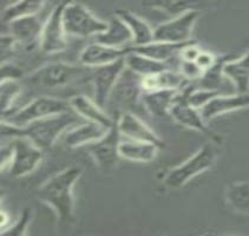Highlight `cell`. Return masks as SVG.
I'll return each mask as SVG.
<instances>
[{"instance_id":"cell-1","label":"cell","mask_w":249,"mask_h":236,"mask_svg":"<svg viewBox=\"0 0 249 236\" xmlns=\"http://www.w3.org/2000/svg\"><path fill=\"white\" fill-rule=\"evenodd\" d=\"M82 168L71 165L46 180L38 188L37 196L39 201L52 208L57 216L58 226L70 224L74 218L73 189L79 177Z\"/></svg>"},{"instance_id":"cell-2","label":"cell","mask_w":249,"mask_h":236,"mask_svg":"<svg viewBox=\"0 0 249 236\" xmlns=\"http://www.w3.org/2000/svg\"><path fill=\"white\" fill-rule=\"evenodd\" d=\"M76 115L74 111H69L32 122L25 127H15L6 122H1V136L8 138H27L43 151H46L56 143L60 136L71 129L73 123L78 122Z\"/></svg>"},{"instance_id":"cell-3","label":"cell","mask_w":249,"mask_h":236,"mask_svg":"<svg viewBox=\"0 0 249 236\" xmlns=\"http://www.w3.org/2000/svg\"><path fill=\"white\" fill-rule=\"evenodd\" d=\"M95 68L83 64L54 62L41 65L27 76V82L41 89H59L92 79Z\"/></svg>"},{"instance_id":"cell-4","label":"cell","mask_w":249,"mask_h":236,"mask_svg":"<svg viewBox=\"0 0 249 236\" xmlns=\"http://www.w3.org/2000/svg\"><path fill=\"white\" fill-rule=\"evenodd\" d=\"M218 157L217 145L207 143L202 145L193 156L185 160L181 164L174 166L165 174L163 183L169 189L177 190L183 188L194 177L209 170L214 166Z\"/></svg>"},{"instance_id":"cell-5","label":"cell","mask_w":249,"mask_h":236,"mask_svg":"<svg viewBox=\"0 0 249 236\" xmlns=\"http://www.w3.org/2000/svg\"><path fill=\"white\" fill-rule=\"evenodd\" d=\"M73 111L69 101L51 96H39L18 110L2 116L1 122L15 127H25L32 122Z\"/></svg>"},{"instance_id":"cell-6","label":"cell","mask_w":249,"mask_h":236,"mask_svg":"<svg viewBox=\"0 0 249 236\" xmlns=\"http://www.w3.org/2000/svg\"><path fill=\"white\" fill-rule=\"evenodd\" d=\"M63 24L68 36L88 38L105 32L109 21L99 19L82 2L66 1L63 10Z\"/></svg>"},{"instance_id":"cell-7","label":"cell","mask_w":249,"mask_h":236,"mask_svg":"<svg viewBox=\"0 0 249 236\" xmlns=\"http://www.w3.org/2000/svg\"><path fill=\"white\" fill-rule=\"evenodd\" d=\"M187 91L188 88L181 89V92H179L178 97H177L170 110V116L179 126L188 127L190 130H195V131L206 136L210 143L215 144L217 146L221 145L223 143L222 136L218 135L213 129H210L207 122L202 117L201 111L193 108L188 103Z\"/></svg>"},{"instance_id":"cell-8","label":"cell","mask_w":249,"mask_h":236,"mask_svg":"<svg viewBox=\"0 0 249 236\" xmlns=\"http://www.w3.org/2000/svg\"><path fill=\"white\" fill-rule=\"evenodd\" d=\"M10 146L11 158L8 171L13 177H23L33 173L43 160V150L27 138H12Z\"/></svg>"},{"instance_id":"cell-9","label":"cell","mask_w":249,"mask_h":236,"mask_svg":"<svg viewBox=\"0 0 249 236\" xmlns=\"http://www.w3.org/2000/svg\"><path fill=\"white\" fill-rule=\"evenodd\" d=\"M198 17L200 10L194 8L184 12L183 15L174 17L170 20L157 25L154 29V41L183 44L193 40L192 33Z\"/></svg>"},{"instance_id":"cell-10","label":"cell","mask_w":249,"mask_h":236,"mask_svg":"<svg viewBox=\"0 0 249 236\" xmlns=\"http://www.w3.org/2000/svg\"><path fill=\"white\" fill-rule=\"evenodd\" d=\"M121 143V132L115 126L101 140L89 144L85 148L99 171L103 174H111L120 161Z\"/></svg>"},{"instance_id":"cell-11","label":"cell","mask_w":249,"mask_h":236,"mask_svg":"<svg viewBox=\"0 0 249 236\" xmlns=\"http://www.w3.org/2000/svg\"><path fill=\"white\" fill-rule=\"evenodd\" d=\"M65 2H59L44 21L39 49L45 54H56L68 47L66 32L63 24V10Z\"/></svg>"},{"instance_id":"cell-12","label":"cell","mask_w":249,"mask_h":236,"mask_svg":"<svg viewBox=\"0 0 249 236\" xmlns=\"http://www.w3.org/2000/svg\"><path fill=\"white\" fill-rule=\"evenodd\" d=\"M125 70V57L109 65L95 68L91 82L93 85V98H95L93 101L99 107L104 108L105 104L109 102L113 89Z\"/></svg>"},{"instance_id":"cell-13","label":"cell","mask_w":249,"mask_h":236,"mask_svg":"<svg viewBox=\"0 0 249 236\" xmlns=\"http://www.w3.org/2000/svg\"><path fill=\"white\" fill-rule=\"evenodd\" d=\"M116 127H117L121 135L125 136L129 140L149 142V143L156 144L161 149L164 148V143L157 136L156 132L131 111L121 112V115L116 119Z\"/></svg>"},{"instance_id":"cell-14","label":"cell","mask_w":249,"mask_h":236,"mask_svg":"<svg viewBox=\"0 0 249 236\" xmlns=\"http://www.w3.org/2000/svg\"><path fill=\"white\" fill-rule=\"evenodd\" d=\"M6 27L8 29L7 33H10L17 43L23 45L25 49L33 50L35 46L40 45L44 21L39 15L24 17L6 25Z\"/></svg>"},{"instance_id":"cell-15","label":"cell","mask_w":249,"mask_h":236,"mask_svg":"<svg viewBox=\"0 0 249 236\" xmlns=\"http://www.w3.org/2000/svg\"><path fill=\"white\" fill-rule=\"evenodd\" d=\"M246 108H249V92L218 94L214 99H212L206 107L202 108L200 111L204 121L209 122L212 119L218 117V116L233 112V111L246 109Z\"/></svg>"},{"instance_id":"cell-16","label":"cell","mask_w":249,"mask_h":236,"mask_svg":"<svg viewBox=\"0 0 249 236\" xmlns=\"http://www.w3.org/2000/svg\"><path fill=\"white\" fill-rule=\"evenodd\" d=\"M128 52L129 47L116 49V47L105 46L93 41L84 47L79 60H81V64L89 68H101V66L117 62L121 58L125 57Z\"/></svg>"},{"instance_id":"cell-17","label":"cell","mask_w":249,"mask_h":236,"mask_svg":"<svg viewBox=\"0 0 249 236\" xmlns=\"http://www.w3.org/2000/svg\"><path fill=\"white\" fill-rule=\"evenodd\" d=\"M69 103L77 115L82 116L83 118L87 119L88 122H93V123L101 124L102 127L107 129H112L116 126V121L110 117L103 110V108L99 107L95 101L89 98L85 94H76L69 99Z\"/></svg>"},{"instance_id":"cell-18","label":"cell","mask_w":249,"mask_h":236,"mask_svg":"<svg viewBox=\"0 0 249 236\" xmlns=\"http://www.w3.org/2000/svg\"><path fill=\"white\" fill-rule=\"evenodd\" d=\"M179 92L181 90H175V89L143 91L141 102L151 116L156 118H164L170 116V110Z\"/></svg>"},{"instance_id":"cell-19","label":"cell","mask_w":249,"mask_h":236,"mask_svg":"<svg viewBox=\"0 0 249 236\" xmlns=\"http://www.w3.org/2000/svg\"><path fill=\"white\" fill-rule=\"evenodd\" d=\"M115 96L116 101L121 102L124 107H131L137 102H141L143 94L142 78L126 69L118 79L113 89L111 96Z\"/></svg>"},{"instance_id":"cell-20","label":"cell","mask_w":249,"mask_h":236,"mask_svg":"<svg viewBox=\"0 0 249 236\" xmlns=\"http://www.w3.org/2000/svg\"><path fill=\"white\" fill-rule=\"evenodd\" d=\"M109 131V129L93 122H85L79 126L71 127L65 132L64 143L69 148L87 146L93 142L101 140Z\"/></svg>"},{"instance_id":"cell-21","label":"cell","mask_w":249,"mask_h":236,"mask_svg":"<svg viewBox=\"0 0 249 236\" xmlns=\"http://www.w3.org/2000/svg\"><path fill=\"white\" fill-rule=\"evenodd\" d=\"M195 40H190L188 43L183 44H171V43H163V41H153L148 45L143 46H130L129 49L131 51L136 52L138 54H142L144 57L151 58V59L157 60L161 63H167L168 60L173 58L179 57L181 52L188 45L194 43Z\"/></svg>"},{"instance_id":"cell-22","label":"cell","mask_w":249,"mask_h":236,"mask_svg":"<svg viewBox=\"0 0 249 236\" xmlns=\"http://www.w3.org/2000/svg\"><path fill=\"white\" fill-rule=\"evenodd\" d=\"M113 15L122 19L130 29L132 37H134V41H132L134 45L132 46L148 45L155 40L153 27L146 23L144 19L138 17L136 13L131 12L126 8H121V10L116 11Z\"/></svg>"},{"instance_id":"cell-23","label":"cell","mask_w":249,"mask_h":236,"mask_svg":"<svg viewBox=\"0 0 249 236\" xmlns=\"http://www.w3.org/2000/svg\"><path fill=\"white\" fill-rule=\"evenodd\" d=\"M95 41L105 46L123 49V47H129L125 45L130 41H134V37L126 24L117 16L113 15L109 20L107 31L95 37Z\"/></svg>"},{"instance_id":"cell-24","label":"cell","mask_w":249,"mask_h":236,"mask_svg":"<svg viewBox=\"0 0 249 236\" xmlns=\"http://www.w3.org/2000/svg\"><path fill=\"white\" fill-rule=\"evenodd\" d=\"M160 150L161 148L154 143L129 140L121 143L120 155L131 162L150 163L157 157Z\"/></svg>"},{"instance_id":"cell-25","label":"cell","mask_w":249,"mask_h":236,"mask_svg":"<svg viewBox=\"0 0 249 236\" xmlns=\"http://www.w3.org/2000/svg\"><path fill=\"white\" fill-rule=\"evenodd\" d=\"M223 76L234 84L237 93L249 92V51L241 58L227 60L222 69Z\"/></svg>"},{"instance_id":"cell-26","label":"cell","mask_w":249,"mask_h":236,"mask_svg":"<svg viewBox=\"0 0 249 236\" xmlns=\"http://www.w3.org/2000/svg\"><path fill=\"white\" fill-rule=\"evenodd\" d=\"M125 64L126 69L136 73L141 78L155 76V74L162 73V72L169 70L167 63L157 62L151 58L138 54L130 49L128 54L125 55Z\"/></svg>"},{"instance_id":"cell-27","label":"cell","mask_w":249,"mask_h":236,"mask_svg":"<svg viewBox=\"0 0 249 236\" xmlns=\"http://www.w3.org/2000/svg\"><path fill=\"white\" fill-rule=\"evenodd\" d=\"M45 6L44 1H31V0H21L10 4L1 11V24L8 25L12 21L33 15H39V12Z\"/></svg>"},{"instance_id":"cell-28","label":"cell","mask_w":249,"mask_h":236,"mask_svg":"<svg viewBox=\"0 0 249 236\" xmlns=\"http://www.w3.org/2000/svg\"><path fill=\"white\" fill-rule=\"evenodd\" d=\"M226 201L234 212L249 215V182H233L226 188Z\"/></svg>"},{"instance_id":"cell-29","label":"cell","mask_w":249,"mask_h":236,"mask_svg":"<svg viewBox=\"0 0 249 236\" xmlns=\"http://www.w3.org/2000/svg\"><path fill=\"white\" fill-rule=\"evenodd\" d=\"M21 92V87L18 80H7L0 83V108L1 117L13 110L12 105L17 97Z\"/></svg>"},{"instance_id":"cell-30","label":"cell","mask_w":249,"mask_h":236,"mask_svg":"<svg viewBox=\"0 0 249 236\" xmlns=\"http://www.w3.org/2000/svg\"><path fill=\"white\" fill-rule=\"evenodd\" d=\"M144 5L149 7L157 8V10L167 12L174 17L181 16L187 11L197 8L196 7V2L190 1H151L145 2Z\"/></svg>"},{"instance_id":"cell-31","label":"cell","mask_w":249,"mask_h":236,"mask_svg":"<svg viewBox=\"0 0 249 236\" xmlns=\"http://www.w3.org/2000/svg\"><path fill=\"white\" fill-rule=\"evenodd\" d=\"M218 94L221 93L217 90H210V89H197V90H195L193 88H188L187 101L193 108L201 110Z\"/></svg>"},{"instance_id":"cell-32","label":"cell","mask_w":249,"mask_h":236,"mask_svg":"<svg viewBox=\"0 0 249 236\" xmlns=\"http://www.w3.org/2000/svg\"><path fill=\"white\" fill-rule=\"evenodd\" d=\"M32 218V210L30 207H25L21 210L20 215H19L18 220L7 229L1 230V235L0 236H26L27 228L31 222Z\"/></svg>"},{"instance_id":"cell-33","label":"cell","mask_w":249,"mask_h":236,"mask_svg":"<svg viewBox=\"0 0 249 236\" xmlns=\"http://www.w3.org/2000/svg\"><path fill=\"white\" fill-rule=\"evenodd\" d=\"M24 72L16 64L11 62L1 63L0 65V78L1 82H7V80H19L23 78Z\"/></svg>"},{"instance_id":"cell-34","label":"cell","mask_w":249,"mask_h":236,"mask_svg":"<svg viewBox=\"0 0 249 236\" xmlns=\"http://www.w3.org/2000/svg\"><path fill=\"white\" fill-rule=\"evenodd\" d=\"M0 45H1V63L10 62L8 57H11L16 51V46L18 45L17 40L10 33H1V38H0Z\"/></svg>"},{"instance_id":"cell-35","label":"cell","mask_w":249,"mask_h":236,"mask_svg":"<svg viewBox=\"0 0 249 236\" xmlns=\"http://www.w3.org/2000/svg\"><path fill=\"white\" fill-rule=\"evenodd\" d=\"M217 60H218V57H216V55L210 54L208 51H203V50H202L201 54H198L197 58H196L195 63L202 71L206 72L210 70V69L217 63Z\"/></svg>"},{"instance_id":"cell-36","label":"cell","mask_w":249,"mask_h":236,"mask_svg":"<svg viewBox=\"0 0 249 236\" xmlns=\"http://www.w3.org/2000/svg\"><path fill=\"white\" fill-rule=\"evenodd\" d=\"M181 74L184 78H202L204 72L196 65L195 62H181Z\"/></svg>"},{"instance_id":"cell-37","label":"cell","mask_w":249,"mask_h":236,"mask_svg":"<svg viewBox=\"0 0 249 236\" xmlns=\"http://www.w3.org/2000/svg\"><path fill=\"white\" fill-rule=\"evenodd\" d=\"M200 236H213V235L210 234V233H206V234H203V235H200Z\"/></svg>"},{"instance_id":"cell-38","label":"cell","mask_w":249,"mask_h":236,"mask_svg":"<svg viewBox=\"0 0 249 236\" xmlns=\"http://www.w3.org/2000/svg\"><path fill=\"white\" fill-rule=\"evenodd\" d=\"M160 236H162V235H160Z\"/></svg>"}]
</instances>
